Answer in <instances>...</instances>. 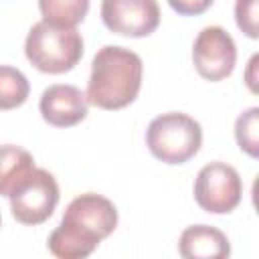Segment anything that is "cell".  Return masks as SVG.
I'll return each mask as SVG.
<instances>
[{"label":"cell","mask_w":259,"mask_h":259,"mask_svg":"<svg viewBox=\"0 0 259 259\" xmlns=\"http://www.w3.org/2000/svg\"><path fill=\"white\" fill-rule=\"evenodd\" d=\"M117 227L115 204L95 192L75 196L49 237V251L59 259H85Z\"/></svg>","instance_id":"6da1fadb"},{"label":"cell","mask_w":259,"mask_h":259,"mask_svg":"<svg viewBox=\"0 0 259 259\" xmlns=\"http://www.w3.org/2000/svg\"><path fill=\"white\" fill-rule=\"evenodd\" d=\"M142 75L144 63L138 53L125 47L105 45L93 57L85 97L99 109H123L136 101Z\"/></svg>","instance_id":"7a4b0ae2"},{"label":"cell","mask_w":259,"mask_h":259,"mask_svg":"<svg viewBox=\"0 0 259 259\" xmlns=\"http://www.w3.org/2000/svg\"><path fill=\"white\" fill-rule=\"evenodd\" d=\"M24 55L36 71L61 75L81 61L83 38L75 26H57L47 20H38L26 34Z\"/></svg>","instance_id":"3957f363"},{"label":"cell","mask_w":259,"mask_h":259,"mask_svg":"<svg viewBox=\"0 0 259 259\" xmlns=\"http://www.w3.org/2000/svg\"><path fill=\"white\" fill-rule=\"evenodd\" d=\"M146 146L150 154L164 164H184L198 154L202 127L194 117L182 111H168L150 121Z\"/></svg>","instance_id":"277c9868"},{"label":"cell","mask_w":259,"mask_h":259,"mask_svg":"<svg viewBox=\"0 0 259 259\" xmlns=\"http://www.w3.org/2000/svg\"><path fill=\"white\" fill-rule=\"evenodd\" d=\"M59 196L61 194L57 178L45 168H34L28 178L22 180L16 190L8 196L12 217L20 225H40L55 212Z\"/></svg>","instance_id":"5b68a950"},{"label":"cell","mask_w":259,"mask_h":259,"mask_svg":"<svg viewBox=\"0 0 259 259\" xmlns=\"http://www.w3.org/2000/svg\"><path fill=\"white\" fill-rule=\"evenodd\" d=\"M243 198V182L239 172L227 162H210L202 166L194 180V200L210 214H227L239 206Z\"/></svg>","instance_id":"8992f818"},{"label":"cell","mask_w":259,"mask_h":259,"mask_svg":"<svg viewBox=\"0 0 259 259\" xmlns=\"http://www.w3.org/2000/svg\"><path fill=\"white\" fill-rule=\"evenodd\" d=\"M192 63L206 81L227 79L237 63V47L223 26H204L192 45Z\"/></svg>","instance_id":"52a82bcc"},{"label":"cell","mask_w":259,"mask_h":259,"mask_svg":"<svg viewBox=\"0 0 259 259\" xmlns=\"http://www.w3.org/2000/svg\"><path fill=\"white\" fill-rule=\"evenodd\" d=\"M103 24L121 36L142 38L160 24V6L156 0H101Z\"/></svg>","instance_id":"ba28073f"},{"label":"cell","mask_w":259,"mask_h":259,"mask_svg":"<svg viewBox=\"0 0 259 259\" xmlns=\"http://www.w3.org/2000/svg\"><path fill=\"white\" fill-rule=\"evenodd\" d=\"M38 109L49 125L71 127L87 117L89 101L79 87L69 83H55L42 91Z\"/></svg>","instance_id":"9c48e42d"},{"label":"cell","mask_w":259,"mask_h":259,"mask_svg":"<svg viewBox=\"0 0 259 259\" xmlns=\"http://www.w3.org/2000/svg\"><path fill=\"white\" fill-rule=\"evenodd\" d=\"M178 253L184 259H227L231 255V243L217 227L190 225L178 239Z\"/></svg>","instance_id":"30bf717a"},{"label":"cell","mask_w":259,"mask_h":259,"mask_svg":"<svg viewBox=\"0 0 259 259\" xmlns=\"http://www.w3.org/2000/svg\"><path fill=\"white\" fill-rule=\"evenodd\" d=\"M34 158L28 150L14 146V144H2L0 146V194L10 196L16 186L28 178V174L34 170Z\"/></svg>","instance_id":"8fae6325"},{"label":"cell","mask_w":259,"mask_h":259,"mask_svg":"<svg viewBox=\"0 0 259 259\" xmlns=\"http://www.w3.org/2000/svg\"><path fill=\"white\" fill-rule=\"evenodd\" d=\"M42 20L57 26H77L89 12V0H38Z\"/></svg>","instance_id":"7c38bea8"},{"label":"cell","mask_w":259,"mask_h":259,"mask_svg":"<svg viewBox=\"0 0 259 259\" xmlns=\"http://www.w3.org/2000/svg\"><path fill=\"white\" fill-rule=\"evenodd\" d=\"M30 93L26 75L10 65H0V111L20 107Z\"/></svg>","instance_id":"4fadbf2b"},{"label":"cell","mask_w":259,"mask_h":259,"mask_svg":"<svg viewBox=\"0 0 259 259\" xmlns=\"http://www.w3.org/2000/svg\"><path fill=\"white\" fill-rule=\"evenodd\" d=\"M235 140L251 158L259 156V107L245 109L235 121Z\"/></svg>","instance_id":"5bb4252c"},{"label":"cell","mask_w":259,"mask_h":259,"mask_svg":"<svg viewBox=\"0 0 259 259\" xmlns=\"http://www.w3.org/2000/svg\"><path fill=\"white\" fill-rule=\"evenodd\" d=\"M235 22L249 38H259V0H235Z\"/></svg>","instance_id":"9a60e30c"},{"label":"cell","mask_w":259,"mask_h":259,"mask_svg":"<svg viewBox=\"0 0 259 259\" xmlns=\"http://www.w3.org/2000/svg\"><path fill=\"white\" fill-rule=\"evenodd\" d=\"M214 0H168L170 8L182 16H196L206 12Z\"/></svg>","instance_id":"2e32d148"},{"label":"cell","mask_w":259,"mask_h":259,"mask_svg":"<svg viewBox=\"0 0 259 259\" xmlns=\"http://www.w3.org/2000/svg\"><path fill=\"white\" fill-rule=\"evenodd\" d=\"M257 61H259V55H253L251 61H249V65H247V75H245V81H247V85H249V89L253 93H257V85H255V81H257V77H255Z\"/></svg>","instance_id":"e0dca14e"},{"label":"cell","mask_w":259,"mask_h":259,"mask_svg":"<svg viewBox=\"0 0 259 259\" xmlns=\"http://www.w3.org/2000/svg\"><path fill=\"white\" fill-rule=\"evenodd\" d=\"M0 225H2V217H0Z\"/></svg>","instance_id":"ac0fdd59"}]
</instances>
